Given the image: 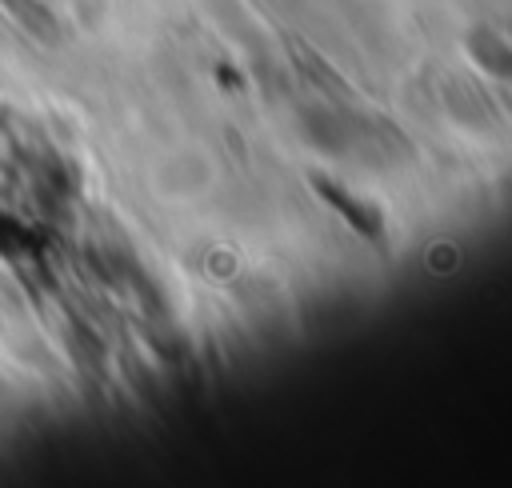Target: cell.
Returning a JSON list of instances; mask_svg holds the SVG:
<instances>
[{
    "mask_svg": "<svg viewBox=\"0 0 512 488\" xmlns=\"http://www.w3.org/2000/svg\"><path fill=\"white\" fill-rule=\"evenodd\" d=\"M308 180H312V192H316L324 204H332V208L340 212V220H344L356 236H364V240H372V244H384V212H380L372 200L348 192V188H344L340 180H332L328 172H312Z\"/></svg>",
    "mask_w": 512,
    "mask_h": 488,
    "instance_id": "obj_1",
    "label": "cell"
},
{
    "mask_svg": "<svg viewBox=\"0 0 512 488\" xmlns=\"http://www.w3.org/2000/svg\"><path fill=\"white\" fill-rule=\"evenodd\" d=\"M288 48L296 52V56H292V64H296L312 84H320V92H324L328 100L348 104V108H360V92H356V88H348V80H344V76H340V72H336V68H332L316 48H308V44H304V40H296V36L288 40Z\"/></svg>",
    "mask_w": 512,
    "mask_h": 488,
    "instance_id": "obj_2",
    "label": "cell"
}]
</instances>
